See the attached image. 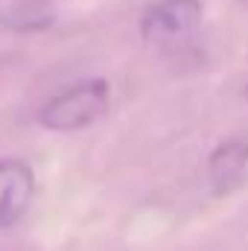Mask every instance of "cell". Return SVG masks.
I'll return each mask as SVG.
<instances>
[{"instance_id":"cell-1","label":"cell","mask_w":248,"mask_h":251,"mask_svg":"<svg viewBox=\"0 0 248 251\" xmlns=\"http://www.w3.org/2000/svg\"><path fill=\"white\" fill-rule=\"evenodd\" d=\"M108 100H111L108 82L88 79V82H79V85L62 91L59 97H53L41 108L38 120L50 131H79L85 126L97 123L108 111Z\"/></svg>"},{"instance_id":"cell-2","label":"cell","mask_w":248,"mask_h":251,"mask_svg":"<svg viewBox=\"0 0 248 251\" xmlns=\"http://www.w3.org/2000/svg\"><path fill=\"white\" fill-rule=\"evenodd\" d=\"M198 21H201L198 0H161L143 15L140 32L146 41L167 44V41H178L190 35L198 26Z\"/></svg>"},{"instance_id":"cell-3","label":"cell","mask_w":248,"mask_h":251,"mask_svg":"<svg viewBox=\"0 0 248 251\" xmlns=\"http://www.w3.org/2000/svg\"><path fill=\"white\" fill-rule=\"evenodd\" d=\"M32 196H35L32 170L18 158L0 161V228L15 225L29 210Z\"/></svg>"},{"instance_id":"cell-4","label":"cell","mask_w":248,"mask_h":251,"mask_svg":"<svg viewBox=\"0 0 248 251\" xmlns=\"http://www.w3.org/2000/svg\"><path fill=\"white\" fill-rule=\"evenodd\" d=\"M248 167V143L246 140H225L222 146L213 149L210 161H207V176L216 193H228L234 184H240V178L246 176Z\"/></svg>"},{"instance_id":"cell-5","label":"cell","mask_w":248,"mask_h":251,"mask_svg":"<svg viewBox=\"0 0 248 251\" xmlns=\"http://www.w3.org/2000/svg\"><path fill=\"white\" fill-rule=\"evenodd\" d=\"M246 94H248V91H246Z\"/></svg>"}]
</instances>
